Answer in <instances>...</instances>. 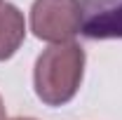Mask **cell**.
I'll return each instance as SVG.
<instances>
[{"instance_id":"cell-1","label":"cell","mask_w":122,"mask_h":120,"mask_svg":"<svg viewBox=\"0 0 122 120\" xmlns=\"http://www.w3.org/2000/svg\"><path fill=\"white\" fill-rule=\"evenodd\" d=\"M85 73V49L77 43H59L47 47L35 61L33 87L47 106L68 104L80 90Z\"/></svg>"},{"instance_id":"cell-2","label":"cell","mask_w":122,"mask_h":120,"mask_svg":"<svg viewBox=\"0 0 122 120\" xmlns=\"http://www.w3.org/2000/svg\"><path fill=\"white\" fill-rule=\"evenodd\" d=\"M85 7L80 0H35L30 7V31L45 43H71L82 31Z\"/></svg>"},{"instance_id":"cell-3","label":"cell","mask_w":122,"mask_h":120,"mask_svg":"<svg viewBox=\"0 0 122 120\" xmlns=\"http://www.w3.org/2000/svg\"><path fill=\"white\" fill-rule=\"evenodd\" d=\"M87 19L82 33L87 38H122V0H85Z\"/></svg>"},{"instance_id":"cell-4","label":"cell","mask_w":122,"mask_h":120,"mask_svg":"<svg viewBox=\"0 0 122 120\" xmlns=\"http://www.w3.org/2000/svg\"><path fill=\"white\" fill-rule=\"evenodd\" d=\"M26 38V21L12 2H0V61L14 57Z\"/></svg>"},{"instance_id":"cell-5","label":"cell","mask_w":122,"mask_h":120,"mask_svg":"<svg viewBox=\"0 0 122 120\" xmlns=\"http://www.w3.org/2000/svg\"><path fill=\"white\" fill-rule=\"evenodd\" d=\"M0 120H7V113H5V104H2V97H0Z\"/></svg>"},{"instance_id":"cell-6","label":"cell","mask_w":122,"mask_h":120,"mask_svg":"<svg viewBox=\"0 0 122 120\" xmlns=\"http://www.w3.org/2000/svg\"><path fill=\"white\" fill-rule=\"evenodd\" d=\"M12 120H35V118H12Z\"/></svg>"},{"instance_id":"cell-7","label":"cell","mask_w":122,"mask_h":120,"mask_svg":"<svg viewBox=\"0 0 122 120\" xmlns=\"http://www.w3.org/2000/svg\"><path fill=\"white\" fill-rule=\"evenodd\" d=\"M0 2H2V0H0Z\"/></svg>"}]
</instances>
